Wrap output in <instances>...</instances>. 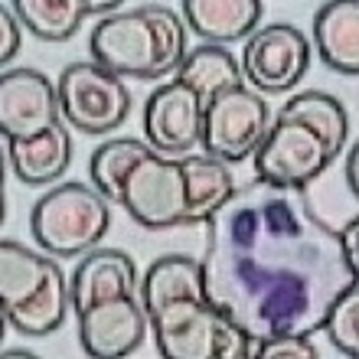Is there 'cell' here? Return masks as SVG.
<instances>
[{"instance_id":"cell-1","label":"cell","mask_w":359,"mask_h":359,"mask_svg":"<svg viewBox=\"0 0 359 359\" xmlns=\"http://www.w3.org/2000/svg\"><path fill=\"white\" fill-rule=\"evenodd\" d=\"M206 294L255 343L327 327L356 278L304 189L252 180L203 226Z\"/></svg>"},{"instance_id":"cell-2","label":"cell","mask_w":359,"mask_h":359,"mask_svg":"<svg viewBox=\"0 0 359 359\" xmlns=\"http://www.w3.org/2000/svg\"><path fill=\"white\" fill-rule=\"evenodd\" d=\"M88 49L98 66L114 76L161 79L170 76L187 59L183 20L163 4L111 13L95 23Z\"/></svg>"},{"instance_id":"cell-3","label":"cell","mask_w":359,"mask_h":359,"mask_svg":"<svg viewBox=\"0 0 359 359\" xmlns=\"http://www.w3.org/2000/svg\"><path fill=\"white\" fill-rule=\"evenodd\" d=\"M111 226V206L95 187L62 183L36 199L29 212V232L46 255L72 258L98 248Z\"/></svg>"},{"instance_id":"cell-4","label":"cell","mask_w":359,"mask_h":359,"mask_svg":"<svg viewBox=\"0 0 359 359\" xmlns=\"http://www.w3.org/2000/svg\"><path fill=\"white\" fill-rule=\"evenodd\" d=\"M157 350L167 359H248L255 340L212 301L173 304L151 317Z\"/></svg>"},{"instance_id":"cell-5","label":"cell","mask_w":359,"mask_h":359,"mask_svg":"<svg viewBox=\"0 0 359 359\" xmlns=\"http://www.w3.org/2000/svg\"><path fill=\"white\" fill-rule=\"evenodd\" d=\"M56 88L69 128H79L86 134H111L131 114V92L124 79L98 62L66 66Z\"/></svg>"},{"instance_id":"cell-6","label":"cell","mask_w":359,"mask_h":359,"mask_svg":"<svg viewBox=\"0 0 359 359\" xmlns=\"http://www.w3.org/2000/svg\"><path fill=\"white\" fill-rule=\"evenodd\" d=\"M271 131L268 102L252 86H236L216 95L203 114V151L226 163L245 161L262 151Z\"/></svg>"},{"instance_id":"cell-7","label":"cell","mask_w":359,"mask_h":359,"mask_svg":"<svg viewBox=\"0 0 359 359\" xmlns=\"http://www.w3.org/2000/svg\"><path fill=\"white\" fill-rule=\"evenodd\" d=\"M121 206L144 229L187 226L189 193H187V173H183L180 157H167V154H157V151L147 154L134 167L131 177H128Z\"/></svg>"},{"instance_id":"cell-8","label":"cell","mask_w":359,"mask_h":359,"mask_svg":"<svg viewBox=\"0 0 359 359\" xmlns=\"http://www.w3.org/2000/svg\"><path fill=\"white\" fill-rule=\"evenodd\" d=\"M333 157L337 154L330 151V144L313 128L278 118L262 144V151L255 154V173L265 183L304 189L330 167Z\"/></svg>"},{"instance_id":"cell-9","label":"cell","mask_w":359,"mask_h":359,"mask_svg":"<svg viewBox=\"0 0 359 359\" xmlns=\"http://www.w3.org/2000/svg\"><path fill=\"white\" fill-rule=\"evenodd\" d=\"M311 69V43L291 23L262 27L245 39L242 49V76L255 92H287Z\"/></svg>"},{"instance_id":"cell-10","label":"cell","mask_w":359,"mask_h":359,"mask_svg":"<svg viewBox=\"0 0 359 359\" xmlns=\"http://www.w3.org/2000/svg\"><path fill=\"white\" fill-rule=\"evenodd\" d=\"M59 88L36 69L0 76V131L7 141H36L59 124Z\"/></svg>"},{"instance_id":"cell-11","label":"cell","mask_w":359,"mask_h":359,"mask_svg":"<svg viewBox=\"0 0 359 359\" xmlns=\"http://www.w3.org/2000/svg\"><path fill=\"white\" fill-rule=\"evenodd\" d=\"M203 114H206V104L199 102V95L187 82L170 79L144 104L147 144L157 154H167V157L189 154L203 141Z\"/></svg>"},{"instance_id":"cell-12","label":"cell","mask_w":359,"mask_h":359,"mask_svg":"<svg viewBox=\"0 0 359 359\" xmlns=\"http://www.w3.org/2000/svg\"><path fill=\"white\" fill-rule=\"evenodd\" d=\"M151 317L144 311L137 294H124L88 307L79 313V340L82 350L95 359H121L131 356L147 337Z\"/></svg>"},{"instance_id":"cell-13","label":"cell","mask_w":359,"mask_h":359,"mask_svg":"<svg viewBox=\"0 0 359 359\" xmlns=\"http://www.w3.org/2000/svg\"><path fill=\"white\" fill-rule=\"evenodd\" d=\"M137 268L134 258L118 248H92L79 262L72 274V311L82 313L88 307L124 294H137Z\"/></svg>"},{"instance_id":"cell-14","label":"cell","mask_w":359,"mask_h":359,"mask_svg":"<svg viewBox=\"0 0 359 359\" xmlns=\"http://www.w3.org/2000/svg\"><path fill=\"white\" fill-rule=\"evenodd\" d=\"M141 301L147 317H157L173 304L209 301L203 262L189 255H163L157 258L141 281Z\"/></svg>"},{"instance_id":"cell-15","label":"cell","mask_w":359,"mask_h":359,"mask_svg":"<svg viewBox=\"0 0 359 359\" xmlns=\"http://www.w3.org/2000/svg\"><path fill=\"white\" fill-rule=\"evenodd\" d=\"M313 46L333 72L359 76V0H333L317 10Z\"/></svg>"},{"instance_id":"cell-16","label":"cell","mask_w":359,"mask_h":359,"mask_svg":"<svg viewBox=\"0 0 359 359\" xmlns=\"http://www.w3.org/2000/svg\"><path fill=\"white\" fill-rule=\"evenodd\" d=\"M183 17L199 39L219 46V43L255 36L262 4L258 0H187Z\"/></svg>"},{"instance_id":"cell-17","label":"cell","mask_w":359,"mask_h":359,"mask_svg":"<svg viewBox=\"0 0 359 359\" xmlns=\"http://www.w3.org/2000/svg\"><path fill=\"white\" fill-rule=\"evenodd\" d=\"M180 163L187 173L189 193L187 226H206L236 193V177L229 170V163L212 157V154H183Z\"/></svg>"},{"instance_id":"cell-18","label":"cell","mask_w":359,"mask_h":359,"mask_svg":"<svg viewBox=\"0 0 359 359\" xmlns=\"http://www.w3.org/2000/svg\"><path fill=\"white\" fill-rule=\"evenodd\" d=\"M7 154L17 173L27 187H43L53 183L69 170L72 163V134L62 121L49 134L36 137V141H7Z\"/></svg>"},{"instance_id":"cell-19","label":"cell","mask_w":359,"mask_h":359,"mask_svg":"<svg viewBox=\"0 0 359 359\" xmlns=\"http://www.w3.org/2000/svg\"><path fill=\"white\" fill-rule=\"evenodd\" d=\"M56 268V258L29 252L17 242H4L0 245V307H4V313L33 301L46 287Z\"/></svg>"},{"instance_id":"cell-20","label":"cell","mask_w":359,"mask_h":359,"mask_svg":"<svg viewBox=\"0 0 359 359\" xmlns=\"http://www.w3.org/2000/svg\"><path fill=\"white\" fill-rule=\"evenodd\" d=\"M20 23L33 36L46 43H62L76 36L88 13H111L114 4H88V0H13Z\"/></svg>"},{"instance_id":"cell-21","label":"cell","mask_w":359,"mask_h":359,"mask_svg":"<svg viewBox=\"0 0 359 359\" xmlns=\"http://www.w3.org/2000/svg\"><path fill=\"white\" fill-rule=\"evenodd\" d=\"M173 79L187 82L206 108L216 95L229 92V88H236V86H245V76H242V66L236 62V56L229 49L216 46V43H203L199 49L187 53L183 66L177 69Z\"/></svg>"},{"instance_id":"cell-22","label":"cell","mask_w":359,"mask_h":359,"mask_svg":"<svg viewBox=\"0 0 359 359\" xmlns=\"http://www.w3.org/2000/svg\"><path fill=\"white\" fill-rule=\"evenodd\" d=\"M69 307H72V284L66 281L62 268H56L53 278L46 281V287L33 301L4 313V317L20 337H49V333H56L66 323Z\"/></svg>"},{"instance_id":"cell-23","label":"cell","mask_w":359,"mask_h":359,"mask_svg":"<svg viewBox=\"0 0 359 359\" xmlns=\"http://www.w3.org/2000/svg\"><path fill=\"white\" fill-rule=\"evenodd\" d=\"M147 154H154L151 144L134 141V137H118V141L102 144V147L92 154V161H88V173H92V180H95V189H98L108 203H118V206H121L128 177H131L134 167H137Z\"/></svg>"},{"instance_id":"cell-24","label":"cell","mask_w":359,"mask_h":359,"mask_svg":"<svg viewBox=\"0 0 359 359\" xmlns=\"http://www.w3.org/2000/svg\"><path fill=\"white\" fill-rule=\"evenodd\" d=\"M278 118H284V121H301V124H307V128H313L323 141L330 144L333 154H340L343 147H346L350 118H346V108H343L340 98H333V95H327V92L294 95L291 102L278 111Z\"/></svg>"},{"instance_id":"cell-25","label":"cell","mask_w":359,"mask_h":359,"mask_svg":"<svg viewBox=\"0 0 359 359\" xmlns=\"http://www.w3.org/2000/svg\"><path fill=\"white\" fill-rule=\"evenodd\" d=\"M327 337L343 356L359 359V281H353L337 297L330 317H327Z\"/></svg>"},{"instance_id":"cell-26","label":"cell","mask_w":359,"mask_h":359,"mask_svg":"<svg viewBox=\"0 0 359 359\" xmlns=\"http://www.w3.org/2000/svg\"><path fill=\"white\" fill-rule=\"evenodd\" d=\"M255 356L265 359H317V350L311 343V333H287L271 340L255 343Z\"/></svg>"},{"instance_id":"cell-27","label":"cell","mask_w":359,"mask_h":359,"mask_svg":"<svg viewBox=\"0 0 359 359\" xmlns=\"http://www.w3.org/2000/svg\"><path fill=\"white\" fill-rule=\"evenodd\" d=\"M20 46H23V23L13 10V0H7L4 13H0V59L10 62L20 53Z\"/></svg>"},{"instance_id":"cell-28","label":"cell","mask_w":359,"mask_h":359,"mask_svg":"<svg viewBox=\"0 0 359 359\" xmlns=\"http://www.w3.org/2000/svg\"><path fill=\"white\" fill-rule=\"evenodd\" d=\"M340 242H343V255H346V265H350L353 278L359 281V216L350 219V222L340 229Z\"/></svg>"},{"instance_id":"cell-29","label":"cell","mask_w":359,"mask_h":359,"mask_svg":"<svg viewBox=\"0 0 359 359\" xmlns=\"http://www.w3.org/2000/svg\"><path fill=\"white\" fill-rule=\"evenodd\" d=\"M346 183H350L353 196L359 199V141L350 147V154H346Z\"/></svg>"}]
</instances>
